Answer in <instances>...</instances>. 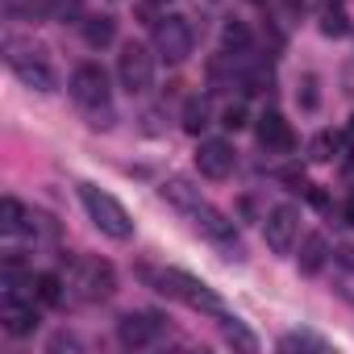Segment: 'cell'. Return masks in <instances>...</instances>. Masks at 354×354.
Returning a JSON list of instances; mask_svg holds the SVG:
<instances>
[{"label":"cell","mask_w":354,"mask_h":354,"mask_svg":"<svg viewBox=\"0 0 354 354\" xmlns=\"http://www.w3.org/2000/svg\"><path fill=\"white\" fill-rule=\"evenodd\" d=\"M113 38H117V21H113V17H84V42H88L92 50L109 46Z\"/></svg>","instance_id":"obj_16"},{"label":"cell","mask_w":354,"mask_h":354,"mask_svg":"<svg viewBox=\"0 0 354 354\" xmlns=\"http://www.w3.org/2000/svg\"><path fill=\"white\" fill-rule=\"evenodd\" d=\"M5 63H9V71H13L26 88H34V92H55V88H59L55 67L46 63L42 46H34V42L5 38Z\"/></svg>","instance_id":"obj_4"},{"label":"cell","mask_w":354,"mask_h":354,"mask_svg":"<svg viewBox=\"0 0 354 354\" xmlns=\"http://www.w3.org/2000/svg\"><path fill=\"white\" fill-rule=\"evenodd\" d=\"M21 234H26L34 246H55V242H59V221H55V217H46V213H34V209H26Z\"/></svg>","instance_id":"obj_14"},{"label":"cell","mask_w":354,"mask_h":354,"mask_svg":"<svg viewBox=\"0 0 354 354\" xmlns=\"http://www.w3.org/2000/svg\"><path fill=\"white\" fill-rule=\"evenodd\" d=\"M283 5H288V13H304V9L313 5V0H283Z\"/></svg>","instance_id":"obj_28"},{"label":"cell","mask_w":354,"mask_h":354,"mask_svg":"<svg viewBox=\"0 0 354 354\" xmlns=\"http://www.w3.org/2000/svg\"><path fill=\"white\" fill-rule=\"evenodd\" d=\"M221 125H225V129H234V133H238V129H246V104H230V109L221 113Z\"/></svg>","instance_id":"obj_26"},{"label":"cell","mask_w":354,"mask_h":354,"mask_svg":"<svg viewBox=\"0 0 354 354\" xmlns=\"http://www.w3.org/2000/svg\"><path fill=\"white\" fill-rule=\"evenodd\" d=\"M221 333H225V342L230 346H238V350H259V337L230 313V317H221Z\"/></svg>","instance_id":"obj_18"},{"label":"cell","mask_w":354,"mask_h":354,"mask_svg":"<svg viewBox=\"0 0 354 354\" xmlns=\"http://www.w3.org/2000/svg\"><path fill=\"white\" fill-rule=\"evenodd\" d=\"M346 225H354V196L346 201Z\"/></svg>","instance_id":"obj_29"},{"label":"cell","mask_w":354,"mask_h":354,"mask_svg":"<svg viewBox=\"0 0 354 354\" xmlns=\"http://www.w3.org/2000/svg\"><path fill=\"white\" fill-rule=\"evenodd\" d=\"M138 275L154 288V292H162V296H171V300H180V304H188V308H196V313H205V317H230V308H225V300L205 283V279H196V275H188V271H175V267H138Z\"/></svg>","instance_id":"obj_2"},{"label":"cell","mask_w":354,"mask_h":354,"mask_svg":"<svg viewBox=\"0 0 354 354\" xmlns=\"http://www.w3.org/2000/svg\"><path fill=\"white\" fill-rule=\"evenodd\" d=\"M158 333H162V325H158L154 313H125V317L117 321V337H121V346H129V350L150 346Z\"/></svg>","instance_id":"obj_12"},{"label":"cell","mask_w":354,"mask_h":354,"mask_svg":"<svg viewBox=\"0 0 354 354\" xmlns=\"http://www.w3.org/2000/svg\"><path fill=\"white\" fill-rule=\"evenodd\" d=\"M209 125V104L205 100H188V109H184V129L188 133H201Z\"/></svg>","instance_id":"obj_24"},{"label":"cell","mask_w":354,"mask_h":354,"mask_svg":"<svg viewBox=\"0 0 354 354\" xmlns=\"http://www.w3.org/2000/svg\"><path fill=\"white\" fill-rule=\"evenodd\" d=\"M346 30H350L346 13H342V9H325V17H321V34H329V38H342Z\"/></svg>","instance_id":"obj_25"},{"label":"cell","mask_w":354,"mask_h":354,"mask_svg":"<svg viewBox=\"0 0 354 354\" xmlns=\"http://www.w3.org/2000/svg\"><path fill=\"white\" fill-rule=\"evenodd\" d=\"M192 42H196V34H192L188 17L167 13V17L154 21V50H158L167 63H184V59L192 55Z\"/></svg>","instance_id":"obj_6"},{"label":"cell","mask_w":354,"mask_h":354,"mask_svg":"<svg viewBox=\"0 0 354 354\" xmlns=\"http://www.w3.org/2000/svg\"><path fill=\"white\" fill-rule=\"evenodd\" d=\"M254 133H259V146H263V150H275V154L296 150V133H292V125L283 121V113H275V109H267V113L259 117Z\"/></svg>","instance_id":"obj_11"},{"label":"cell","mask_w":354,"mask_h":354,"mask_svg":"<svg viewBox=\"0 0 354 354\" xmlns=\"http://www.w3.org/2000/svg\"><path fill=\"white\" fill-rule=\"evenodd\" d=\"M279 350H321V354H329V342L325 337H313V333H288V337H279Z\"/></svg>","instance_id":"obj_21"},{"label":"cell","mask_w":354,"mask_h":354,"mask_svg":"<svg viewBox=\"0 0 354 354\" xmlns=\"http://www.w3.org/2000/svg\"><path fill=\"white\" fill-rule=\"evenodd\" d=\"M21 221H26V205L13 201V196H5V201H0V234L17 238L21 234Z\"/></svg>","instance_id":"obj_17"},{"label":"cell","mask_w":354,"mask_h":354,"mask_svg":"<svg viewBox=\"0 0 354 354\" xmlns=\"http://www.w3.org/2000/svg\"><path fill=\"white\" fill-rule=\"evenodd\" d=\"M0 321H5V333H13V337H26V333H34L38 329V308L30 304V300H21L17 292H5V304H0Z\"/></svg>","instance_id":"obj_13"},{"label":"cell","mask_w":354,"mask_h":354,"mask_svg":"<svg viewBox=\"0 0 354 354\" xmlns=\"http://www.w3.org/2000/svg\"><path fill=\"white\" fill-rule=\"evenodd\" d=\"M350 142H354V117H350Z\"/></svg>","instance_id":"obj_30"},{"label":"cell","mask_w":354,"mask_h":354,"mask_svg":"<svg viewBox=\"0 0 354 354\" xmlns=\"http://www.w3.org/2000/svg\"><path fill=\"white\" fill-rule=\"evenodd\" d=\"M250 5H263V0H250Z\"/></svg>","instance_id":"obj_31"},{"label":"cell","mask_w":354,"mask_h":354,"mask_svg":"<svg viewBox=\"0 0 354 354\" xmlns=\"http://www.w3.org/2000/svg\"><path fill=\"white\" fill-rule=\"evenodd\" d=\"M221 42H225V50H234V55H242V50L250 46V30H246L242 21H230V26L221 30Z\"/></svg>","instance_id":"obj_22"},{"label":"cell","mask_w":354,"mask_h":354,"mask_svg":"<svg viewBox=\"0 0 354 354\" xmlns=\"http://www.w3.org/2000/svg\"><path fill=\"white\" fill-rule=\"evenodd\" d=\"M296 104H300L304 113H317V104H321V92H317V75H304V80H300V88H296Z\"/></svg>","instance_id":"obj_23"},{"label":"cell","mask_w":354,"mask_h":354,"mask_svg":"<svg viewBox=\"0 0 354 354\" xmlns=\"http://www.w3.org/2000/svg\"><path fill=\"white\" fill-rule=\"evenodd\" d=\"M71 96H75V104L80 109H88V113H109V100H113V88H109V75H104V67H96V63H84V67H75V75H71Z\"/></svg>","instance_id":"obj_7"},{"label":"cell","mask_w":354,"mask_h":354,"mask_svg":"<svg viewBox=\"0 0 354 354\" xmlns=\"http://www.w3.org/2000/svg\"><path fill=\"white\" fill-rule=\"evenodd\" d=\"M158 196H162L175 213H180V217H188V225H192L201 238H209L217 250H225V259H234V263H242V259H246V250H242V242H238L234 221H230L213 201H205V196H201V188H192L184 175H171V180H162Z\"/></svg>","instance_id":"obj_1"},{"label":"cell","mask_w":354,"mask_h":354,"mask_svg":"<svg viewBox=\"0 0 354 354\" xmlns=\"http://www.w3.org/2000/svg\"><path fill=\"white\" fill-rule=\"evenodd\" d=\"M325 259H329V242H325V234H308L304 246H300V254H296L300 271H304V275H317V271L325 267Z\"/></svg>","instance_id":"obj_15"},{"label":"cell","mask_w":354,"mask_h":354,"mask_svg":"<svg viewBox=\"0 0 354 354\" xmlns=\"http://www.w3.org/2000/svg\"><path fill=\"white\" fill-rule=\"evenodd\" d=\"M117 80L129 96L146 92L154 84V55L142 46V42H125L121 46V59H117Z\"/></svg>","instance_id":"obj_8"},{"label":"cell","mask_w":354,"mask_h":354,"mask_svg":"<svg viewBox=\"0 0 354 354\" xmlns=\"http://www.w3.org/2000/svg\"><path fill=\"white\" fill-rule=\"evenodd\" d=\"M308 201H313L317 209H325V213H329V196H325L321 188H308Z\"/></svg>","instance_id":"obj_27"},{"label":"cell","mask_w":354,"mask_h":354,"mask_svg":"<svg viewBox=\"0 0 354 354\" xmlns=\"http://www.w3.org/2000/svg\"><path fill=\"white\" fill-rule=\"evenodd\" d=\"M296 234H300V213L292 205H275L267 217H263V238L275 254H288L296 246Z\"/></svg>","instance_id":"obj_9"},{"label":"cell","mask_w":354,"mask_h":354,"mask_svg":"<svg viewBox=\"0 0 354 354\" xmlns=\"http://www.w3.org/2000/svg\"><path fill=\"white\" fill-rule=\"evenodd\" d=\"M337 150H342V133H333V129H321V133L308 142V158H313V162H329Z\"/></svg>","instance_id":"obj_19"},{"label":"cell","mask_w":354,"mask_h":354,"mask_svg":"<svg viewBox=\"0 0 354 354\" xmlns=\"http://www.w3.org/2000/svg\"><path fill=\"white\" fill-rule=\"evenodd\" d=\"M113 292H117V271L109 259H100V254L71 259V296L80 304H104V300H113Z\"/></svg>","instance_id":"obj_3"},{"label":"cell","mask_w":354,"mask_h":354,"mask_svg":"<svg viewBox=\"0 0 354 354\" xmlns=\"http://www.w3.org/2000/svg\"><path fill=\"white\" fill-rule=\"evenodd\" d=\"M34 292H38L42 304H63V279H59L55 271H42V275L34 279Z\"/></svg>","instance_id":"obj_20"},{"label":"cell","mask_w":354,"mask_h":354,"mask_svg":"<svg viewBox=\"0 0 354 354\" xmlns=\"http://www.w3.org/2000/svg\"><path fill=\"white\" fill-rule=\"evenodd\" d=\"M80 201H84L92 225H96L104 238H113V242H129V238H133V221H129V213H125V205H121L117 196L100 192L96 184H80Z\"/></svg>","instance_id":"obj_5"},{"label":"cell","mask_w":354,"mask_h":354,"mask_svg":"<svg viewBox=\"0 0 354 354\" xmlns=\"http://www.w3.org/2000/svg\"><path fill=\"white\" fill-rule=\"evenodd\" d=\"M196 167H201L205 180H230V171H234V146L221 142V138L201 142V150H196Z\"/></svg>","instance_id":"obj_10"}]
</instances>
